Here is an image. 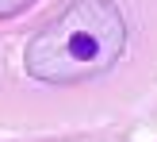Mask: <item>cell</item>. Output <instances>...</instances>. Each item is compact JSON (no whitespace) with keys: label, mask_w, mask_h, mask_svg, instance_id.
<instances>
[{"label":"cell","mask_w":157,"mask_h":142,"mask_svg":"<svg viewBox=\"0 0 157 142\" xmlns=\"http://www.w3.org/2000/svg\"><path fill=\"white\" fill-rule=\"evenodd\" d=\"M35 0H0V19L4 15H15V12H23V8H31Z\"/></svg>","instance_id":"cell-2"},{"label":"cell","mask_w":157,"mask_h":142,"mask_svg":"<svg viewBox=\"0 0 157 142\" xmlns=\"http://www.w3.org/2000/svg\"><path fill=\"white\" fill-rule=\"evenodd\" d=\"M127 23L111 0H73L27 46V73L46 85H73L100 77L119 61Z\"/></svg>","instance_id":"cell-1"}]
</instances>
